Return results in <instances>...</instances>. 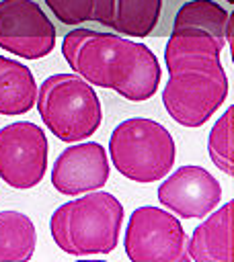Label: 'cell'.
Masks as SVG:
<instances>
[{
	"instance_id": "cell-3",
	"label": "cell",
	"mask_w": 234,
	"mask_h": 262,
	"mask_svg": "<svg viewBox=\"0 0 234 262\" xmlns=\"http://www.w3.org/2000/svg\"><path fill=\"white\" fill-rule=\"evenodd\" d=\"M60 205L49 229L55 246L72 256L109 254L119 242L123 223V205L117 196L103 190H92Z\"/></svg>"
},
{
	"instance_id": "cell-16",
	"label": "cell",
	"mask_w": 234,
	"mask_h": 262,
	"mask_svg": "<svg viewBox=\"0 0 234 262\" xmlns=\"http://www.w3.org/2000/svg\"><path fill=\"white\" fill-rule=\"evenodd\" d=\"M232 117L234 106H228L226 113L216 121L209 131L207 151L211 162L228 176L234 174V147H232Z\"/></svg>"
},
{
	"instance_id": "cell-17",
	"label": "cell",
	"mask_w": 234,
	"mask_h": 262,
	"mask_svg": "<svg viewBox=\"0 0 234 262\" xmlns=\"http://www.w3.org/2000/svg\"><path fill=\"white\" fill-rule=\"evenodd\" d=\"M53 16L64 25H80L92 20L96 0H45Z\"/></svg>"
},
{
	"instance_id": "cell-1",
	"label": "cell",
	"mask_w": 234,
	"mask_h": 262,
	"mask_svg": "<svg viewBox=\"0 0 234 262\" xmlns=\"http://www.w3.org/2000/svg\"><path fill=\"white\" fill-rule=\"evenodd\" d=\"M224 37L172 29L164 47L168 82L162 90V102L172 121L183 127H201L224 104L228 96V78L220 61Z\"/></svg>"
},
{
	"instance_id": "cell-14",
	"label": "cell",
	"mask_w": 234,
	"mask_h": 262,
	"mask_svg": "<svg viewBox=\"0 0 234 262\" xmlns=\"http://www.w3.org/2000/svg\"><path fill=\"white\" fill-rule=\"evenodd\" d=\"M172 29H189V31L209 33V35L224 37L230 43L232 14L213 0H191V2H185L177 10Z\"/></svg>"
},
{
	"instance_id": "cell-12",
	"label": "cell",
	"mask_w": 234,
	"mask_h": 262,
	"mask_svg": "<svg viewBox=\"0 0 234 262\" xmlns=\"http://www.w3.org/2000/svg\"><path fill=\"white\" fill-rule=\"evenodd\" d=\"M207 219L193 229L187 239L189 260L195 262H234L232 248V201L216 207Z\"/></svg>"
},
{
	"instance_id": "cell-6",
	"label": "cell",
	"mask_w": 234,
	"mask_h": 262,
	"mask_svg": "<svg viewBox=\"0 0 234 262\" xmlns=\"http://www.w3.org/2000/svg\"><path fill=\"white\" fill-rule=\"evenodd\" d=\"M123 248L133 262H187V235L181 221L158 207H138L125 227Z\"/></svg>"
},
{
	"instance_id": "cell-9",
	"label": "cell",
	"mask_w": 234,
	"mask_h": 262,
	"mask_svg": "<svg viewBox=\"0 0 234 262\" xmlns=\"http://www.w3.org/2000/svg\"><path fill=\"white\" fill-rule=\"evenodd\" d=\"M158 201L183 219H201L222 201L220 182L201 166H181L158 186Z\"/></svg>"
},
{
	"instance_id": "cell-7",
	"label": "cell",
	"mask_w": 234,
	"mask_h": 262,
	"mask_svg": "<svg viewBox=\"0 0 234 262\" xmlns=\"http://www.w3.org/2000/svg\"><path fill=\"white\" fill-rule=\"evenodd\" d=\"M47 168V137L31 121L0 129V178L12 188H33Z\"/></svg>"
},
{
	"instance_id": "cell-2",
	"label": "cell",
	"mask_w": 234,
	"mask_h": 262,
	"mask_svg": "<svg viewBox=\"0 0 234 262\" xmlns=\"http://www.w3.org/2000/svg\"><path fill=\"white\" fill-rule=\"evenodd\" d=\"M62 53L72 72L88 84L115 90L125 100L142 102L158 90L160 63L144 43L115 33L76 29L64 37Z\"/></svg>"
},
{
	"instance_id": "cell-10",
	"label": "cell",
	"mask_w": 234,
	"mask_h": 262,
	"mask_svg": "<svg viewBox=\"0 0 234 262\" xmlns=\"http://www.w3.org/2000/svg\"><path fill=\"white\" fill-rule=\"evenodd\" d=\"M109 180L107 151L96 141H84L66 147L51 170V184L57 192L78 196L105 186Z\"/></svg>"
},
{
	"instance_id": "cell-13",
	"label": "cell",
	"mask_w": 234,
	"mask_h": 262,
	"mask_svg": "<svg viewBox=\"0 0 234 262\" xmlns=\"http://www.w3.org/2000/svg\"><path fill=\"white\" fill-rule=\"evenodd\" d=\"M37 82L27 66L0 55V115H25L35 106Z\"/></svg>"
},
{
	"instance_id": "cell-15",
	"label": "cell",
	"mask_w": 234,
	"mask_h": 262,
	"mask_svg": "<svg viewBox=\"0 0 234 262\" xmlns=\"http://www.w3.org/2000/svg\"><path fill=\"white\" fill-rule=\"evenodd\" d=\"M35 225L18 211L0 213V260H29L35 252Z\"/></svg>"
},
{
	"instance_id": "cell-11",
	"label": "cell",
	"mask_w": 234,
	"mask_h": 262,
	"mask_svg": "<svg viewBox=\"0 0 234 262\" xmlns=\"http://www.w3.org/2000/svg\"><path fill=\"white\" fill-rule=\"evenodd\" d=\"M162 0H96L92 20L129 37L152 35L160 20Z\"/></svg>"
},
{
	"instance_id": "cell-5",
	"label": "cell",
	"mask_w": 234,
	"mask_h": 262,
	"mask_svg": "<svg viewBox=\"0 0 234 262\" xmlns=\"http://www.w3.org/2000/svg\"><path fill=\"white\" fill-rule=\"evenodd\" d=\"M109 156L117 172L133 182L162 180L174 164V139L164 125L133 117L121 121L109 139Z\"/></svg>"
},
{
	"instance_id": "cell-4",
	"label": "cell",
	"mask_w": 234,
	"mask_h": 262,
	"mask_svg": "<svg viewBox=\"0 0 234 262\" xmlns=\"http://www.w3.org/2000/svg\"><path fill=\"white\" fill-rule=\"evenodd\" d=\"M35 102L41 121L66 143L90 137L103 121V106L96 92L76 74H53L45 78Z\"/></svg>"
},
{
	"instance_id": "cell-18",
	"label": "cell",
	"mask_w": 234,
	"mask_h": 262,
	"mask_svg": "<svg viewBox=\"0 0 234 262\" xmlns=\"http://www.w3.org/2000/svg\"><path fill=\"white\" fill-rule=\"evenodd\" d=\"M226 2H228V4H234V0H226Z\"/></svg>"
},
{
	"instance_id": "cell-8",
	"label": "cell",
	"mask_w": 234,
	"mask_h": 262,
	"mask_svg": "<svg viewBox=\"0 0 234 262\" xmlns=\"http://www.w3.org/2000/svg\"><path fill=\"white\" fill-rule=\"evenodd\" d=\"M55 27L33 0H0V47L23 57L39 59L51 53Z\"/></svg>"
}]
</instances>
